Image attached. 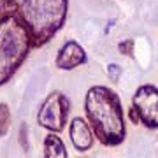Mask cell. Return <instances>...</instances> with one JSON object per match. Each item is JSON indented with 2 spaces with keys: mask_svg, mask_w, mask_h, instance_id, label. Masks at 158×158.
<instances>
[{
  "mask_svg": "<svg viewBox=\"0 0 158 158\" xmlns=\"http://www.w3.org/2000/svg\"><path fill=\"white\" fill-rule=\"evenodd\" d=\"M69 0H0V16L19 18L32 34L34 48L49 42L67 19Z\"/></svg>",
  "mask_w": 158,
  "mask_h": 158,
  "instance_id": "obj_1",
  "label": "cell"
},
{
  "mask_svg": "<svg viewBox=\"0 0 158 158\" xmlns=\"http://www.w3.org/2000/svg\"><path fill=\"white\" fill-rule=\"evenodd\" d=\"M85 111L93 135L104 146H118L125 141L127 130L118 93L107 86H91L85 98Z\"/></svg>",
  "mask_w": 158,
  "mask_h": 158,
  "instance_id": "obj_2",
  "label": "cell"
},
{
  "mask_svg": "<svg viewBox=\"0 0 158 158\" xmlns=\"http://www.w3.org/2000/svg\"><path fill=\"white\" fill-rule=\"evenodd\" d=\"M69 135L77 151H88L93 146V132L83 118H74L69 127Z\"/></svg>",
  "mask_w": 158,
  "mask_h": 158,
  "instance_id": "obj_7",
  "label": "cell"
},
{
  "mask_svg": "<svg viewBox=\"0 0 158 158\" xmlns=\"http://www.w3.org/2000/svg\"><path fill=\"white\" fill-rule=\"evenodd\" d=\"M32 48V34L19 18L0 16V86L9 83Z\"/></svg>",
  "mask_w": 158,
  "mask_h": 158,
  "instance_id": "obj_3",
  "label": "cell"
},
{
  "mask_svg": "<svg viewBox=\"0 0 158 158\" xmlns=\"http://www.w3.org/2000/svg\"><path fill=\"white\" fill-rule=\"evenodd\" d=\"M11 128V111L7 104H0V137L7 135Z\"/></svg>",
  "mask_w": 158,
  "mask_h": 158,
  "instance_id": "obj_9",
  "label": "cell"
},
{
  "mask_svg": "<svg viewBox=\"0 0 158 158\" xmlns=\"http://www.w3.org/2000/svg\"><path fill=\"white\" fill-rule=\"evenodd\" d=\"M132 107L139 114L146 128H158V88L153 85H142L132 97Z\"/></svg>",
  "mask_w": 158,
  "mask_h": 158,
  "instance_id": "obj_5",
  "label": "cell"
},
{
  "mask_svg": "<svg viewBox=\"0 0 158 158\" xmlns=\"http://www.w3.org/2000/svg\"><path fill=\"white\" fill-rule=\"evenodd\" d=\"M130 119H132L134 123H139V114H137V111L134 107H130Z\"/></svg>",
  "mask_w": 158,
  "mask_h": 158,
  "instance_id": "obj_13",
  "label": "cell"
},
{
  "mask_svg": "<svg viewBox=\"0 0 158 158\" xmlns=\"http://www.w3.org/2000/svg\"><path fill=\"white\" fill-rule=\"evenodd\" d=\"M70 111V102L62 91H53L40 106L37 113V123L49 132H62L65 128Z\"/></svg>",
  "mask_w": 158,
  "mask_h": 158,
  "instance_id": "obj_4",
  "label": "cell"
},
{
  "mask_svg": "<svg viewBox=\"0 0 158 158\" xmlns=\"http://www.w3.org/2000/svg\"><path fill=\"white\" fill-rule=\"evenodd\" d=\"M107 76L111 81H118L119 76H121V67L118 63H109L107 65Z\"/></svg>",
  "mask_w": 158,
  "mask_h": 158,
  "instance_id": "obj_12",
  "label": "cell"
},
{
  "mask_svg": "<svg viewBox=\"0 0 158 158\" xmlns=\"http://www.w3.org/2000/svg\"><path fill=\"white\" fill-rule=\"evenodd\" d=\"M44 158H69L63 141L55 134H49L44 139Z\"/></svg>",
  "mask_w": 158,
  "mask_h": 158,
  "instance_id": "obj_8",
  "label": "cell"
},
{
  "mask_svg": "<svg viewBox=\"0 0 158 158\" xmlns=\"http://www.w3.org/2000/svg\"><path fill=\"white\" fill-rule=\"evenodd\" d=\"M19 144L25 151H28L30 149V144H28V125L27 123H21L19 127Z\"/></svg>",
  "mask_w": 158,
  "mask_h": 158,
  "instance_id": "obj_11",
  "label": "cell"
},
{
  "mask_svg": "<svg viewBox=\"0 0 158 158\" xmlns=\"http://www.w3.org/2000/svg\"><path fill=\"white\" fill-rule=\"evenodd\" d=\"M118 49L125 56H132L134 55V39H125L118 44Z\"/></svg>",
  "mask_w": 158,
  "mask_h": 158,
  "instance_id": "obj_10",
  "label": "cell"
},
{
  "mask_svg": "<svg viewBox=\"0 0 158 158\" xmlns=\"http://www.w3.org/2000/svg\"><path fill=\"white\" fill-rule=\"evenodd\" d=\"M86 62H88L86 51L76 40H67L58 49L56 58H55V65L58 69H62V70H72L79 65H85Z\"/></svg>",
  "mask_w": 158,
  "mask_h": 158,
  "instance_id": "obj_6",
  "label": "cell"
}]
</instances>
